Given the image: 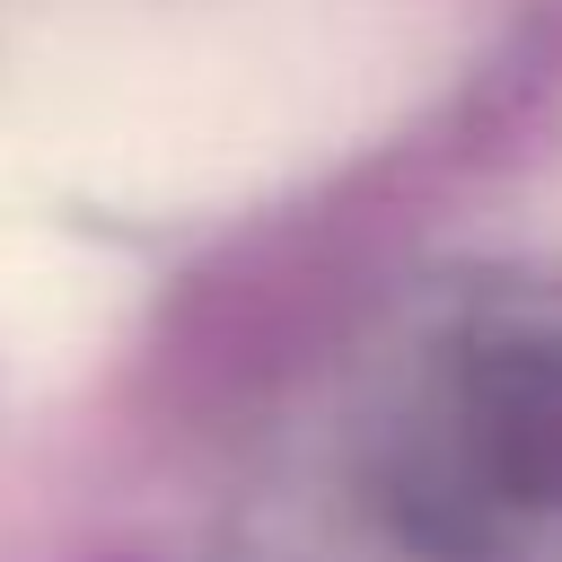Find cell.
Segmentation results:
<instances>
[{
    "label": "cell",
    "instance_id": "cell-1",
    "mask_svg": "<svg viewBox=\"0 0 562 562\" xmlns=\"http://www.w3.org/2000/svg\"><path fill=\"white\" fill-rule=\"evenodd\" d=\"M492 465L527 501H562V342H518L483 369Z\"/></svg>",
    "mask_w": 562,
    "mask_h": 562
}]
</instances>
